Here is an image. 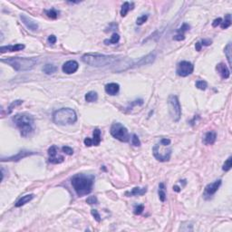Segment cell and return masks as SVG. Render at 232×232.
I'll return each instance as SVG.
<instances>
[{
  "instance_id": "obj_1",
  "label": "cell",
  "mask_w": 232,
  "mask_h": 232,
  "mask_svg": "<svg viewBox=\"0 0 232 232\" xmlns=\"http://www.w3.org/2000/svg\"><path fill=\"white\" fill-rule=\"evenodd\" d=\"M94 176L78 173L71 179L72 186L78 197H83L92 192L94 184Z\"/></svg>"
},
{
  "instance_id": "obj_2",
  "label": "cell",
  "mask_w": 232,
  "mask_h": 232,
  "mask_svg": "<svg viewBox=\"0 0 232 232\" xmlns=\"http://www.w3.org/2000/svg\"><path fill=\"white\" fill-rule=\"evenodd\" d=\"M1 62L8 63L12 68H14L16 71H28L33 69L36 64L38 63L37 58L31 57H8V58H4L1 59Z\"/></svg>"
},
{
  "instance_id": "obj_3",
  "label": "cell",
  "mask_w": 232,
  "mask_h": 232,
  "mask_svg": "<svg viewBox=\"0 0 232 232\" xmlns=\"http://www.w3.org/2000/svg\"><path fill=\"white\" fill-rule=\"evenodd\" d=\"M13 123L20 130L23 137H27L34 131V118L28 113H18L12 118Z\"/></svg>"
},
{
  "instance_id": "obj_4",
  "label": "cell",
  "mask_w": 232,
  "mask_h": 232,
  "mask_svg": "<svg viewBox=\"0 0 232 232\" xmlns=\"http://www.w3.org/2000/svg\"><path fill=\"white\" fill-rule=\"evenodd\" d=\"M82 61L91 66L102 67L112 64L117 61V57L114 55H105L100 54H85L82 56Z\"/></svg>"
},
{
  "instance_id": "obj_5",
  "label": "cell",
  "mask_w": 232,
  "mask_h": 232,
  "mask_svg": "<svg viewBox=\"0 0 232 232\" xmlns=\"http://www.w3.org/2000/svg\"><path fill=\"white\" fill-rule=\"evenodd\" d=\"M53 121L58 125L73 124L77 121V114L72 108H62L54 112Z\"/></svg>"
},
{
  "instance_id": "obj_6",
  "label": "cell",
  "mask_w": 232,
  "mask_h": 232,
  "mask_svg": "<svg viewBox=\"0 0 232 232\" xmlns=\"http://www.w3.org/2000/svg\"><path fill=\"white\" fill-rule=\"evenodd\" d=\"M110 133L113 138H115L120 142L128 143L130 140V134L127 128L120 123H115L112 125Z\"/></svg>"
},
{
  "instance_id": "obj_7",
  "label": "cell",
  "mask_w": 232,
  "mask_h": 232,
  "mask_svg": "<svg viewBox=\"0 0 232 232\" xmlns=\"http://www.w3.org/2000/svg\"><path fill=\"white\" fill-rule=\"evenodd\" d=\"M168 105H169V111L171 119L174 122H179L181 117V106L178 96L173 94L170 95L168 99Z\"/></svg>"
},
{
  "instance_id": "obj_8",
  "label": "cell",
  "mask_w": 232,
  "mask_h": 232,
  "mask_svg": "<svg viewBox=\"0 0 232 232\" xmlns=\"http://www.w3.org/2000/svg\"><path fill=\"white\" fill-rule=\"evenodd\" d=\"M168 146H163L162 144H155L152 148V152L154 157L159 161H170V155H171V149H167Z\"/></svg>"
},
{
  "instance_id": "obj_9",
  "label": "cell",
  "mask_w": 232,
  "mask_h": 232,
  "mask_svg": "<svg viewBox=\"0 0 232 232\" xmlns=\"http://www.w3.org/2000/svg\"><path fill=\"white\" fill-rule=\"evenodd\" d=\"M194 70V65L189 61H181L177 64L176 73L179 76L186 77L188 75L191 74Z\"/></svg>"
},
{
  "instance_id": "obj_10",
  "label": "cell",
  "mask_w": 232,
  "mask_h": 232,
  "mask_svg": "<svg viewBox=\"0 0 232 232\" xmlns=\"http://www.w3.org/2000/svg\"><path fill=\"white\" fill-rule=\"evenodd\" d=\"M58 148L55 146V145H52L49 149H48V161L49 162L53 163V164H59V163H62L64 158L63 156L60 155L58 153Z\"/></svg>"
},
{
  "instance_id": "obj_11",
  "label": "cell",
  "mask_w": 232,
  "mask_h": 232,
  "mask_svg": "<svg viewBox=\"0 0 232 232\" xmlns=\"http://www.w3.org/2000/svg\"><path fill=\"white\" fill-rule=\"evenodd\" d=\"M221 182H222L221 179H217L214 182L209 183L206 186L205 189H204V193H203V196L206 199H210L218 191V189H219L220 185H221Z\"/></svg>"
},
{
  "instance_id": "obj_12",
  "label": "cell",
  "mask_w": 232,
  "mask_h": 232,
  "mask_svg": "<svg viewBox=\"0 0 232 232\" xmlns=\"http://www.w3.org/2000/svg\"><path fill=\"white\" fill-rule=\"evenodd\" d=\"M36 152H29V151H21L19 152L18 154L16 155H13V156H10V157H7V158H4L2 157L1 158V161H18L24 158H26L27 156H30V155H34L36 154Z\"/></svg>"
},
{
  "instance_id": "obj_13",
  "label": "cell",
  "mask_w": 232,
  "mask_h": 232,
  "mask_svg": "<svg viewBox=\"0 0 232 232\" xmlns=\"http://www.w3.org/2000/svg\"><path fill=\"white\" fill-rule=\"evenodd\" d=\"M79 68V63L74 61V60H70V61H67L65 62L62 66V70L64 73H67V74H72L73 73L78 70Z\"/></svg>"
},
{
  "instance_id": "obj_14",
  "label": "cell",
  "mask_w": 232,
  "mask_h": 232,
  "mask_svg": "<svg viewBox=\"0 0 232 232\" xmlns=\"http://www.w3.org/2000/svg\"><path fill=\"white\" fill-rule=\"evenodd\" d=\"M20 19H21L22 23H23L29 30L35 32V31H36V30L38 29V25H37V23H36V21H34L32 18H28L27 16L24 15V14H22V15H20Z\"/></svg>"
},
{
  "instance_id": "obj_15",
  "label": "cell",
  "mask_w": 232,
  "mask_h": 232,
  "mask_svg": "<svg viewBox=\"0 0 232 232\" xmlns=\"http://www.w3.org/2000/svg\"><path fill=\"white\" fill-rule=\"evenodd\" d=\"M156 58V54L155 53H151V54H147L146 56H144L143 58H141L137 63H135L134 65V67H137V66H142V65H146V64H150L154 62Z\"/></svg>"
},
{
  "instance_id": "obj_16",
  "label": "cell",
  "mask_w": 232,
  "mask_h": 232,
  "mask_svg": "<svg viewBox=\"0 0 232 232\" xmlns=\"http://www.w3.org/2000/svg\"><path fill=\"white\" fill-rule=\"evenodd\" d=\"M216 69H217V71L219 72V73L220 74V76H221L222 79H228V78L229 77V75H230L229 69V67H228L225 63H219V64L217 65Z\"/></svg>"
},
{
  "instance_id": "obj_17",
  "label": "cell",
  "mask_w": 232,
  "mask_h": 232,
  "mask_svg": "<svg viewBox=\"0 0 232 232\" xmlns=\"http://www.w3.org/2000/svg\"><path fill=\"white\" fill-rule=\"evenodd\" d=\"M25 48V45L22 44H17L14 45H7V46H1L0 51L2 54L6 53V52H18V51H21Z\"/></svg>"
},
{
  "instance_id": "obj_18",
  "label": "cell",
  "mask_w": 232,
  "mask_h": 232,
  "mask_svg": "<svg viewBox=\"0 0 232 232\" xmlns=\"http://www.w3.org/2000/svg\"><path fill=\"white\" fill-rule=\"evenodd\" d=\"M104 90L106 92V93L109 95H115L116 93H118L119 90H120V85L116 83H111L105 85Z\"/></svg>"
},
{
  "instance_id": "obj_19",
  "label": "cell",
  "mask_w": 232,
  "mask_h": 232,
  "mask_svg": "<svg viewBox=\"0 0 232 232\" xmlns=\"http://www.w3.org/2000/svg\"><path fill=\"white\" fill-rule=\"evenodd\" d=\"M147 192V188H139L135 187L131 191H126L125 195L127 197L132 196H142L143 194H145Z\"/></svg>"
},
{
  "instance_id": "obj_20",
  "label": "cell",
  "mask_w": 232,
  "mask_h": 232,
  "mask_svg": "<svg viewBox=\"0 0 232 232\" xmlns=\"http://www.w3.org/2000/svg\"><path fill=\"white\" fill-rule=\"evenodd\" d=\"M217 139V134L215 132H209L205 134L204 139H203V143L205 145H211L216 142Z\"/></svg>"
},
{
  "instance_id": "obj_21",
  "label": "cell",
  "mask_w": 232,
  "mask_h": 232,
  "mask_svg": "<svg viewBox=\"0 0 232 232\" xmlns=\"http://www.w3.org/2000/svg\"><path fill=\"white\" fill-rule=\"evenodd\" d=\"M35 198V195L34 194H27V195H25L22 198H20L17 201V203L15 204V206L17 208H19V207H22V206L26 205L27 203H28L29 201H31L33 199Z\"/></svg>"
},
{
  "instance_id": "obj_22",
  "label": "cell",
  "mask_w": 232,
  "mask_h": 232,
  "mask_svg": "<svg viewBox=\"0 0 232 232\" xmlns=\"http://www.w3.org/2000/svg\"><path fill=\"white\" fill-rule=\"evenodd\" d=\"M102 141V138H101V131L99 130L98 128L94 129L93 130V139H92V142H93V145L94 146H98L100 143Z\"/></svg>"
},
{
  "instance_id": "obj_23",
  "label": "cell",
  "mask_w": 232,
  "mask_h": 232,
  "mask_svg": "<svg viewBox=\"0 0 232 232\" xmlns=\"http://www.w3.org/2000/svg\"><path fill=\"white\" fill-rule=\"evenodd\" d=\"M134 4L132 3H129V2H124L122 6V8H121V16L124 18L125 16L127 15V13L134 8Z\"/></svg>"
},
{
  "instance_id": "obj_24",
  "label": "cell",
  "mask_w": 232,
  "mask_h": 232,
  "mask_svg": "<svg viewBox=\"0 0 232 232\" xmlns=\"http://www.w3.org/2000/svg\"><path fill=\"white\" fill-rule=\"evenodd\" d=\"M84 99H85V101L88 102V103H94V102H96V101L98 100V94H97L96 92L91 91V92L87 93L85 94Z\"/></svg>"
},
{
  "instance_id": "obj_25",
  "label": "cell",
  "mask_w": 232,
  "mask_h": 232,
  "mask_svg": "<svg viewBox=\"0 0 232 232\" xmlns=\"http://www.w3.org/2000/svg\"><path fill=\"white\" fill-rule=\"evenodd\" d=\"M56 71H57V67L54 66V64H50V63H46L43 68V72L46 74H53Z\"/></svg>"
},
{
  "instance_id": "obj_26",
  "label": "cell",
  "mask_w": 232,
  "mask_h": 232,
  "mask_svg": "<svg viewBox=\"0 0 232 232\" xmlns=\"http://www.w3.org/2000/svg\"><path fill=\"white\" fill-rule=\"evenodd\" d=\"M119 40H120V36L118 34H116V33H113L110 39L104 40V44L105 45H114V44H117L119 42Z\"/></svg>"
},
{
  "instance_id": "obj_27",
  "label": "cell",
  "mask_w": 232,
  "mask_h": 232,
  "mask_svg": "<svg viewBox=\"0 0 232 232\" xmlns=\"http://www.w3.org/2000/svg\"><path fill=\"white\" fill-rule=\"evenodd\" d=\"M159 198L160 200L164 202L166 200V192H165V185L164 183H160L159 185Z\"/></svg>"
},
{
  "instance_id": "obj_28",
  "label": "cell",
  "mask_w": 232,
  "mask_h": 232,
  "mask_svg": "<svg viewBox=\"0 0 232 232\" xmlns=\"http://www.w3.org/2000/svg\"><path fill=\"white\" fill-rule=\"evenodd\" d=\"M45 15L51 19H56L58 18V15H59V11H57L55 8H51L48 9V10H45Z\"/></svg>"
},
{
  "instance_id": "obj_29",
  "label": "cell",
  "mask_w": 232,
  "mask_h": 232,
  "mask_svg": "<svg viewBox=\"0 0 232 232\" xmlns=\"http://www.w3.org/2000/svg\"><path fill=\"white\" fill-rule=\"evenodd\" d=\"M230 26H231V15L230 14H228L225 17V20H224L223 22H221L220 27H221L222 29H227L228 27H229Z\"/></svg>"
},
{
  "instance_id": "obj_30",
  "label": "cell",
  "mask_w": 232,
  "mask_h": 232,
  "mask_svg": "<svg viewBox=\"0 0 232 232\" xmlns=\"http://www.w3.org/2000/svg\"><path fill=\"white\" fill-rule=\"evenodd\" d=\"M225 54L227 56V59H228V62H229V64L230 65L231 64V43L229 42L227 46L225 47Z\"/></svg>"
},
{
  "instance_id": "obj_31",
  "label": "cell",
  "mask_w": 232,
  "mask_h": 232,
  "mask_svg": "<svg viewBox=\"0 0 232 232\" xmlns=\"http://www.w3.org/2000/svg\"><path fill=\"white\" fill-rule=\"evenodd\" d=\"M23 103V101L22 100H17V101H14L10 105H9L8 109V113H12V111L14 110V108L17 107V106H19V105H21Z\"/></svg>"
},
{
  "instance_id": "obj_32",
  "label": "cell",
  "mask_w": 232,
  "mask_h": 232,
  "mask_svg": "<svg viewBox=\"0 0 232 232\" xmlns=\"http://www.w3.org/2000/svg\"><path fill=\"white\" fill-rule=\"evenodd\" d=\"M231 161H232V157L230 156V157H229V158H228V160H227V161L224 162L223 167H222V170H223L224 171H229V170L231 169V167H232Z\"/></svg>"
},
{
  "instance_id": "obj_33",
  "label": "cell",
  "mask_w": 232,
  "mask_h": 232,
  "mask_svg": "<svg viewBox=\"0 0 232 232\" xmlns=\"http://www.w3.org/2000/svg\"><path fill=\"white\" fill-rule=\"evenodd\" d=\"M196 87L198 89L204 91V90L207 89V87H208V83H207L206 81L199 80L196 82Z\"/></svg>"
},
{
  "instance_id": "obj_34",
  "label": "cell",
  "mask_w": 232,
  "mask_h": 232,
  "mask_svg": "<svg viewBox=\"0 0 232 232\" xmlns=\"http://www.w3.org/2000/svg\"><path fill=\"white\" fill-rule=\"evenodd\" d=\"M189 28H190L189 25H188V24H186V23H184V24L182 25V27H179L178 30H177V32H178V34L184 35V33H185V32H187V31H189Z\"/></svg>"
},
{
  "instance_id": "obj_35",
  "label": "cell",
  "mask_w": 232,
  "mask_h": 232,
  "mask_svg": "<svg viewBox=\"0 0 232 232\" xmlns=\"http://www.w3.org/2000/svg\"><path fill=\"white\" fill-rule=\"evenodd\" d=\"M147 19H148V16H147V15H143L142 17L137 18L136 24H137L138 26H142V25H143V24L147 21Z\"/></svg>"
},
{
  "instance_id": "obj_36",
  "label": "cell",
  "mask_w": 232,
  "mask_h": 232,
  "mask_svg": "<svg viewBox=\"0 0 232 232\" xmlns=\"http://www.w3.org/2000/svg\"><path fill=\"white\" fill-rule=\"evenodd\" d=\"M132 144L135 146V147H139L141 146V142H140V139L138 138V136L136 134L133 135V138H132Z\"/></svg>"
},
{
  "instance_id": "obj_37",
  "label": "cell",
  "mask_w": 232,
  "mask_h": 232,
  "mask_svg": "<svg viewBox=\"0 0 232 232\" xmlns=\"http://www.w3.org/2000/svg\"><path fill=\"white\" fill-rule=\"evenodd\" d=\"M144 210V206L143 205H137L134 207V213L135 215H140L143 213V211Z\"/></svg>"
},
{
  "instance_id": "obj_38",
  "label": "cell",
  "mask_w": 232,
  "mask_h": 232,
  "mask_svg": "<svg viewBox=\"0 0 232 232\" xmlns=\"http://www.w3.org/2000/svg\"><path fill=\"white\" fill-rule=\"evenodd\" d=\"M86 202L90 205H93V204H97L98 200H97V198L95 196H90L89 198H87Z\"/></svg>"
},
{
  "instance_id": "obj_39",
  "label": "cell",
  "mask_w": 232,
  "mask_h": 232,
  "mask_svg": "<svg viewBox=\"0 0 232 232\" xmlns=\"http://www.w3.org/2000/svg\"><path fill=\"white\" fill-rule=\"evenodd\" d=\"M91 213H92V215L93 216V218L95 219V220H96L97 222H100V221H101V216H100L99 212L96 210V209H92V210H91Z\"/></svg>"
},
{
  "instance_id": "obj_40",
  "label": "cell",
  "mask_w": 232,
  "mask_h": 232,
  "mask_svg": "<svg viewBox=\"0 0 232 232\" xmlns=\"http://www.w3.org/2000/svg\"><path fill=\"white\" fill-rule=\"evenodd\" d=\"M62 151L67 155H73V150L71 147H68V146H63L62 148Z\"/></svg>"
},
{
  "instance_id": "obj_41",
  "label": "cell",
  "mask_w": 232,
  "mask_h": 232,
  "mask_svg": "<svg viewBox=\"0 0 232 232\" xmlns=\"http://www.w3.org/2000/svg\"><path fill=\"white\" fill-rule=\"evenodd\" d=\"M56 36H54V35H52V36H48V38H47V42H48V44H50V45H54L56 43Z\"/></svg>"
},
{
  "instance_id": "obj_42",
  "label": "cell",
  "mask_w": 232,
  "mask_h": 232,
  "mask_svg": "<svg viewBox=\"0 0 232 232\" xmlns=\"http://www.w3.org/2000/svg\"><path fill=\"white\" fill-rule=\"evenodd\" d=\"M221 22H222V19L220 18H217V19H215L214 21H213V23H212V27H217L218 26H219L220 24H221Z\"/></svg>"
},
{
  "instance_id": "obj_43",
  "label": "cell",
  "mask_w": 232,
  "mask_h": 232,
  "mask_svg": "<svg viewBox=\"0 0 232 232\" xmlns=\"http://www.w3.org/2000/svg\"><path fill=\"white\" fill-rule=\"evenodd\" d=\"M161 144H162L163 146H169L170 144V139H167V138L161 139Z\"/></svg>"
},
{
  "instance_id": "obj_44",
  "label": "cell",
  "mask_w": 232,
  "mask_h": 232,
  "mask_svg": "<svg viewBox=\"0 0 232 232\" xmlns=\"http://www.w3.org/2000/svg\"><path fill=\"white\" fill-rule=\"evenodd\" d=\"M184 39H185V36L181 35V34H178L177 36L173 37V40H176V41H181V40H184Z\"/></svg>"
},
{
  "instance_id": "obj_45",
  "label": "cell",
  "mask_w": 232,
  "mask_h": 232,
  "mask_svg": "<svg viewBox=\"0 0 232 232\" xmlns=\"http://www.w3.org/2000/svg\"><path fill=\"white\" fill-rule=\"evenodd\" d=\"M83 143L85 144V146H87V147L93 146V142H92V139L91 138H85L84 141H83Z\"/></svg>"
},
{
  "instance_id": "obj_46",
  "label": "cell",
  "mask_w": 232,
  "mask_h": 232,
  "mask_svg": "<svg viewBox=\"0 0 232 232\" xmlns=\"http://www.w3.org/2000/svg\"><path fill=\"white\" fill-rule=\"evenodd\" d=\"M211 43H212V41L210 40V39H203L202 41H201V45H206V46H208V45H211Z\"/></svg>"
},
{
  "instance_id": "obj_47",
  "label": "cell",
  "mask_w": 232,
  "mask_h": 232,
  "mask_svg": "<svg viewBox=\"0 0 232 232\" xmlns=\"http://www.w3.org/2000/svg\"><path fill=\"white\" fill-rule=\"evenodd\" d=\"M195 47H196V50L198 52H199L200 50H201V47H202V45L200 44V42H197L196 45H195Z\"/></svg>"
},
{
  "instance_id": "obj_48",
  "label": "cell",
  "mask_w": 232,
  "mask_h": 232,
  "mask_svg": "<svg viewBox=\"0 0 232 232\" xmlns=\"http://www.w3.org/2000/svg\"><path fill=\"white\" fill-rule=\"evenodd\" d=\"M173 190L176 191V192H179V191H180V188L175 185V186H173Z\"/></svg>"
}]
</instances>
